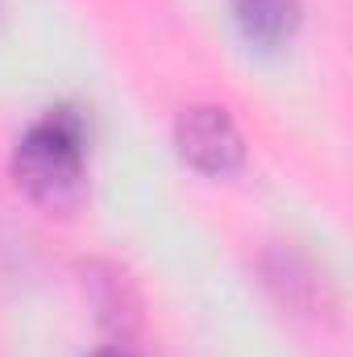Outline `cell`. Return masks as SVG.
<instances>
[{
	"label": "cell",
	"instance_id": "1",
	"mask_svg": "<svg viewBox=\"0 0 353 357\" xmlns=\"http://www.w3.org/2000/svg\"><path fill=\"white\" fill-rule=\"evenodd\" d=\"M17 187L50 212L84 199V121L71 108H50L13 154Z\"/></svg>",
	"mask_w": 353,
	"mask_h": 357
},
{
	"label": "cell",
	"instance_id": "2",
	"mask_svg": "<svg viewBox=\"0 0 353 357\" xmlns=\"http://www.w3.org/2000/svg\"><path fill=\"white\" fill-rule=\"evenodd\" d=\"M175 142L179 154L195 171H208V175H229L233 167H241V154H246L237 125L229 121L225 108H212V104L183 108L175 125Z\"/></svg>",
	"mask_w": 353,
	"mask_h": 357
},
{
	"label": "cell",
	"instance_id": "3",
	"mask_svg": "<svg viewBox=\"0 0 353 357\" xmlns=\"http://www.w3.org/2000/svg\"><path fill=\"white\" fill-rule=\"evenodd\" d=\"M241 33L258 46H278L299 25V0H233Z\"/></svg>",
	"mask_w": 353,
	"mask_h": 357
},
{
	"label": "cell",
	"instance_id": "4",
	"mask_svg": "<svg viewBox=\"0 0 353 357\" xmlns=\"http://www.w3.org/2000/svg\"><path fill=\"white\" fill-rule=\"evenodd\" d=\"M91 357H129V354H125V349H96Z\"/></svg>",
	"mask_w": 353,
	"mask_h": 357
}]
</instances>
